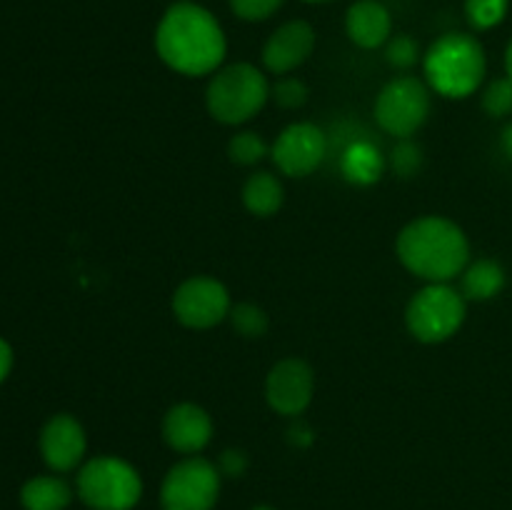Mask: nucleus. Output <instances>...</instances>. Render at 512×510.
I'll return each mask as SVG.
<instances>
[{"instance_id": "nucleus-29", "label": "nucleus", "mask_w": 512, "mask_h": 510, "mask_svg": "<svg viewBox=\"0 0 512 510\" xmlns=\"http://www.w3.org/2000/svg\"><path fill=\"white\" fill-rule=\"evenodd\" d=\"M10 368H13V348L0 338V383L8 378Z\"/></svg>"}, {"instance_id": "nucleus-7", "label": "nucleus", "mask_w": 512, "mask_h": 510, "mask_svg": "<svg viewBox=\"0 0 512 510\" xmlns=\"http://www.w3.org/2000/svg\"><path fill=\"white\" fill-rule=\"evenodd\" d=\"M373 110L385 133L400 140L410 138L430 115V85L415 75H398L383 85Z\"/></svg>"}, {"instance_id": "nucleus-23", "label": "nucleus", "mask_w": 512, "mask_h": 510, "mask_svg": "<svg viewBox=\"0 0 512 510\" xmlns=\"http://www.w3.org/2000/svg\"><path fill=\"white\" fill-rule=\"evenodd\" d=\"M270 98L275 100V105L283 110H298L308 103L310 90L308 85L300 78H293V75H283L278 78V83L270 85Z\"/></svg>"}, {"instance_id": "nucleus-28", "label": "nucleus", "mask_w": 512, "mask_h": 510, "mask_svg": "<svg viewBox=\"0 0 512 510\" xmlns=\"http://www.w3.org/2000/svg\"><path fill=\"white\" fill-rule=\"evenodd\" d=\"M215 465H218L220 475H225V478H240V475H245V470H248L250 460H248V455L243 453V450L228 448V450H223V453H220L218 463H215Z\"/></svg>"}, {"instance_id": "nucleus-22", "label": "nucleus", "mask_w": 512, "mask_h": 510, "mask_svg": "<svg viewBox=\"0 0 512 510\" xmlns=\"http://www.w3.org/2000/svg\"><path fill=\"white\" fill-rule=\"evenodd\" d=\"M510 0H465V18L475 30H490L508 15Z\"/></svg>"}, {"instance_id": "nucleus-11", "label": "nucleus", "mask_w": 512, "mask_h": 510, "mask_svg": "<svg viewBox=\"0 0 512 510\" xmlns=\"http://www.w3.org/2000/svg\"><path fill=\"white\" fill-rule=\"evenodd\" d=\"M315 373L303 358H283L265 378V400L278 415L298 418L313 403Z\"/></svg>"}, {"instance_id": "nucleus-4", "label": "nucleus", "mask_w": 512, "mask_h": 510, "mask_svg": "<svg viewBox=\"0 0 512 510\" xmlns=\"http://www.w3.org/2000/svg\"><path fill=\"white\" fill-rule=\"evenodd\" d=\"M270 100V83L263 70L250 63L218 68L205 88L208 113L223 125L248 123Z\"/></svg>"}, {"instance_id": "nucleus-33", "label": "nucleus", "mask_w": 512, "mask_h": 510, "mask_svg": "<svg viewBox=\"0 0 512 510\" xmlns=\"http://www.w3.org/2000/svg\"><path fill=\"white\" fill-rule=\"evenodd\" d=\"M305 3H328V0H305Z\"/></svg>"}, {"instance_id": "nucleus-26", "label": "nucleus", "mask_w": 512, "mask_h": 510, "mask_svg": "<svg viewBox=\"0 0 512 510\" xmlns=\"http://www.w3.org/2000/svg\"><path fill=\"white\" fill-rule=\"evenodd\" d=\"M228 3L240 20L258 23V20H268L270 15L278 13L285 0H228Z\"/></svg>"}, {"instance_id": "nucleus-3", "label": "nucleus", "mask_w": 512, "mask_h": 510, "mask_svg": "<svg viewBox=\"0 0 512 510\" xmlns=\"http://www.w3.org/2000/svg\"><path fill=\"white\" fill-rule=\"evenodd\" d=\"M425 83L443 98H468L483 85L488 60L473 35L445 33L423 55Z\"/></svg>"}, {"instance_id": "nucleus-8", "label": "nucleus", "mask_w": 512, "mask_h": 510, "mask_svg": "<svg viewBox=\"0 0 512 510\" xmlns=\"http://www.w3.org/2000/svg\"><path fill=\"white\" fill-rule=\"evenodd\" d=\"M220 470L203 455H185L160 485L163 510H213L220 498Z\"/></svg>"}, {"instance_id": "nucleus-20", "label": "nucleus", "mask_w": 512, "mask_h": 510, "mask_svg": "<svg viewBox=\"0 0 512 510\" xmlns=\"http://www.w3.org/2000/svg\"><path fill=\"white\" fill-rule=\"evenodd\" d=\"M230 325L235 328V333L243 335V338L255 340V338H263L270 328V318L260 305L255 303H238L230 308L228 315Z\"/></svg>"}, {"instance_id": "nucleus-18", "label": "nucleus", "mask_w": 512, "mask_h": 510, "mask_svg": "<svg viewBox=\"0 0 512 510\" xmlns=\"http://www.w3.org/2000/svg\"><path fill=\"white\" fill-rule=\"evenodd\" d=\"M73 500V490L58 475L30 478L20 490V503L25 510H65Z\"/></svg>"}, {"instance_id": "nucleus-12", "label": "nucleus", "mask_w": 512, "mask_h": 510, "mask_svg": "<svg viewBox=\"0 0 512 510\" xmlns=\"http://www.w3.org/2000/svg\"><path fill=\"white\" fill-rule=\"evenodd\" d=\"M85 450H88V438H85L83 425L73 415H53L40 430V455L55 473H68L78 468L85 458Z\"/></svg>"}, {"instance_id": "nucleus-31", "label": "nucleus", "mask_w": 512, "mask_h": 510, "mask_svg": "<svg viewBox=\"0 0 512 510\" xmlns=\"http://www.w3.org/2000/svg\"><path fill=\"white\" fill-rule=\"evenodd\" d=\"M505 73H508V78L512 80V40H510L508 50H505Z\"/></svg>"}, {"instance_id": "nucleus-17", "label": "nucleus", "mask_w": 512, "mask_h": 510, "mask_svg": "<svg viewBox=\"0 0 512 510\" xmlns=\"http://www.w3.org/2000/svg\"><path fill=\"white\" fill-rule=\"evenodd\" d=\"M285 188L270 170H258L243 185V205L258 218H270L283 208Z\"/></svg>"}, {"instance_id": "nucleus-13", "label": "nucleus", "mask_w": 512, "mask_h": 510, "mask_svg": "<svg viewBox=\"0 0 512 510\" xmlns=\"http://www.w3.org/2000/svg\"><path fill=\"white\" fill-rule=\"evenodd\" d=\"M315 30L308 20H288L263 45V65L273 75H288L313 55Z\"/></svg>"}, {"instance_id": "nucleus-30", "label": "nucleus", "mask_w": 512, "mask_h": 510, "mask_svg": "<svg viewBox=\"0 0 512 510\" xmlns=\"http://www.w3.org/2000/svg\"><path fill=\"white\" fill-rule=\"evenodd\" d=\"M500 145H503L505 155L512 160V123H508L503 128V135H500Z\"/></svg>"}, {"instance_id": "nucleus-32", "label": "nucleus", "mask_w": 512, "mask_h": 510, "mask_svg": "<svg viewBox=\"0 0 512 510\" xmlns=\"http://www.w3.org/2000/svg\"><path fill=\"white\" fill-rule=\"evenodd\" d=\"M250 510H278V508H273V505H255V508Z\"/></svg>"}, {"instance_id": "nucleus-5", "label": "nucleus", "mask_w": 512, "mask_h": 510, "mask_svg": "<svg viewBox=\"0 0 512 510\" xmlns=\"http://www.w3.org/2000/svg\"><path fill=\"white\" fill-rule=\"evenodd\" d=\"M75 488L90 510H133L143 498V478L118 455H98L80 465Z\"/></svg>"}, {"instance_id": "nucleus-14", "label": "nucleus", "mask_w": 512, "mask_h": 510, "mask_svg": "<svg viewBox=\"0 0 512 510\" xmlns=\"http://www.w3.org/2000/svg\"><path fill=\"white\" fill-rule=\"evenodd\" d=\"M163 440L180 455H198L213 440V418L195 403H178L163 415Z\"/></svg>"}, {"instance_id": "nucleus-24", "label": "nucleus", "mask_w": 512, "mask_h": 510, "mask_svg": "<svg viewBox=\"0 0 512 510\" xmlns=\"http://www.w3.org/2000/svg\"><path fill=\"white\" fill-rule=\"evenodd\" d=\"M385 60H388L393 68L398 70H410L420 60V45L418 40L410 38V35H390V40L385 43Z\"/></svg>"}, {"instance_id": "nucleus-2", "label": "nucleus", "mask_w": 512, "mask_h": 510, "mask_svg": "<svg viewBox=\"0 0 512 510\" xmlns=\"http://www.w3.org/2000/svg\"><path fill=\"white\" fill-rule=\"evenodd\" d=\"M398 260L428 283H450L470 263V243L458 223L443 215H423L400 230Z\"/></svg>"}, {"instance_id": "nucleus-25", "label": "nucleus", "mask_w": 512, "mask_h": 510, "mask_svg": "<svg viewBox=\"0 0 512 510\" xmlns=\"http://www.w3.org/2000/svg\"><path fill=\"white\" fill-rule=\"evenodd\" d=\"M483 110L490 118H505L512 113V80L505 78L493 80L483 93Z\"/></svg>"}, {"instance_id": "nucleus-15", "label": "nucleus", "mask_w": 512, "mask_h": 510, "mask_svg": "<svg viewBox=\"0 0 512 510\" xmlns=\"http://www.w3.org/2000/svg\"><path fill=\"white\" fill-rule=\"evenodd\" d=\"M345 30L358 48L375 50L393 35V15L378 0H355L345 13Z\"/></svg>"}, {"instance_id": "nucleus-16", "label": "nucleus", "mask_w": 512, "mask_h": 510, "mask_svg": "<svg viewBox=\"0 0 512 510\" xmlns=\"http://www.w3.org/2000/svg\"><path fill=\"white\" fill-rule=\"evenodd\" d=\"M505 283H508L505 268L498 260L490 258L473 260L460 273V293H463L465 300H475V303L493 300L495 295L503 293Z\"/></svg>"}, {"instance_id": "nucleus-10", "label": "nucleus", "mask_w": 512, "mask_h": 510, "mask_svg": "<svg viewBox=\"0 0 512 510\" xmlns=\"http://www.w3.org/2000/svg\"><path fill=\"white\" fill-rule=\"evenodd\" d=\"M328 138L315 123H293L270 145V158L288 178H305L325 160Z\"/></svg>"}, {"instance_id": "nucleus-1", "label": "nucleus", "mask_w": 512, "mask_h": 510, "mask_svg": "<svg viewBox=\"0 0 512 510\" xmlns=\"http://www.w3.org/2000/svg\"><path fill=\"white\" fill-rule=\"evenodd\" d=\"M155 50L180 75H210L223 65L228 40L210 10L195 3H175L155 30Z\"/></svg>"}, {"instance_id": "nucleus-27", "label": "nucleus", "mask_w": 512, "mask_h": 510, "mask_svg": "<svg viewBox=\"0 0 512 510\" xmlns=\"http://www.w3.org/2000/svg\"><path fill=\"white\" fill-rule=\"evenodd\" d=\"M420 160H423L420 158V148L410 143L408 138L393 150V168L398 170L400 175H405V178H410V175L420 168Z\"/></svg>"}, {"instance_id": "nucleus-19", "label": "nucleus", "mask_w": 512, "mask_h": 510, "mask_svg": "<svg viewBox=\"0 0 512 510\" xmlns=\"http://www.w3.org/2000/svg\"><path fill=\"white\" fill-rule=\"evenodd\" d=\"M340 170L350 183L370 185L383 175V158H380L378 148L368 140H358L350 145L340 160Z\"/></svg>"}, {"instance_id": "nucleus-21", "label": "nucleus", "mask_w": 512, "mask_h": 510, "mask_svg": "<svg viewBox=\"0 0 512 510\" xmlns=\"http://www.w3.org/2000/svg\"><path fill=\"white\" fill-rule=\"evenodd\" d=\"M270 155V148L265 145V140L260 138L253 130H243V133L233 135L228 143V158L233 160L235 165H258L260 160Z\"/></svg>"}, {"instance_id": "nucleus-6", "label": "nucleus", "mask_w": 512, "mask_h": 510, "mask_svg": "<svg viewBox=\"0 0 512 510\" xmlns=\"http://www.w3.org/2000/svg\"><path fill=\"white\" fill-rule=\"evenodd\" d=\"M468 300L450 283H428L410 298L405 325L420 343H443L465 323Z\"/></svg>"}, {"instance_id": "nucleus-9", "label": "nucleus", "mask_w": 512, "mask_h": 510, "mask_svg": "<svg viewBox=\"0 0 512 510\" xmlns=\"http://www.w3.org/2000/svg\"><path fill=\"white\" fill-rule=\"evenodd\" d=\"M230 308L233 303L228 288L210 275H193L183 280L173 293V315L185 328H215L228 318Z\"/></svg>"}]
</instances>
